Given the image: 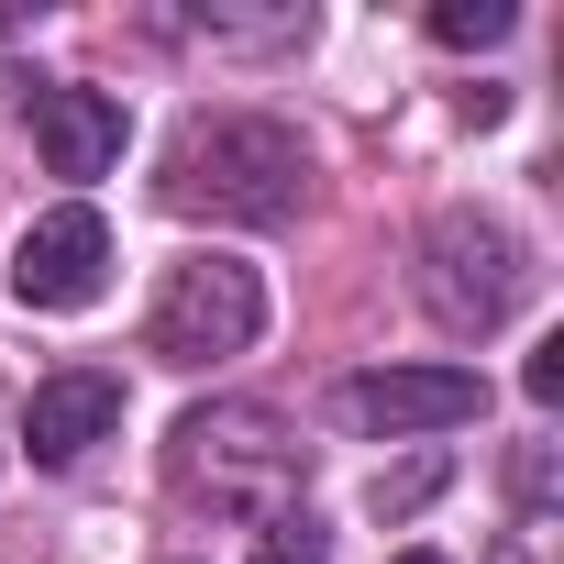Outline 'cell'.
Listing matches in <instances>:
<instances>
[{
  "label": "cell",
  "mask_w": 564,
  "mask_h": 564,
  "mask_svg": "<svg viewBox=\"0 0 564 564\" xmlns=\"http://www.w3.org/2000/svg\"><path fill=\"white\" fill-rule=\"evenodd\" d=\"M520 12L509 0H432V45H454V56H476V45H498Z\"/></svg>",
  "instance_id": "cell-10"
},
{
  "label": "cell",
  "mask_w": 564,
  "mask_h": 564,
  "mask_svg": "<svg viewBox=\"0 0 564 564\" xmlns=\"http://www.w3.org/2000/svg\"><path fill=\"white\" fill-rule=\"evenodd\" d=\"M254 564H333V531H322L311 509H276V520L254 531Z\"/></svg>",
  "instance_id": "cell-12"
},
{
  "label": "cell",
  "mask_w": 564,
  "mask_h": 564,
  "mask_svg": "<svg viewBox=\"0 0 564 564\" xmlns=\"http://www.w3.org/2000/svg\"><path fill=\"white\" fill-rule=\"evenodd\" d=\"M520 289H531V254H520V232L498 210H476V199L432 210V232H421V300H432L443 333H498L520 311Z\"/></svg>",
  "instance_id": "cell-3"
},
{
  "label": "cell",
  "mask_w": 564,
  "mask_h": 564,
  "mask_svg": "<svg viewBox=\"0 0 564 564\" xmlns=\"http://www.w3.org/2000/svg\"><path fill=\"white\" fill-rule=\"evenodd\" d=\"M122 100L111 89H34V155L56 177H111L122 166Z\"/></svg>",
  "instance_id": "cell-8"
},
{
  "label": "cell",
  "mask_w": 564,
  "mask_h": 564,
  "mask_svg": "<svg viewBox=\"0 0 564 564\" xmlns=\"http://www.w3.org/2000/svg\"><path fill=\"white\" fill-rule=\"evenodd\" d=\"M111 432H122V377H111V366H67V377H45V388L23 399L34 465H78V454L111 443Z\"/></svg>",
  "instance_id": "cell-7"
},
{
  "label": "cell",
  "mask_w": 564,
  "mask_h": 564,
  "mask_svg": "<svg viewBox=\"0 0 564 564\" xmlns=\"http://www.w3.org/2000/svg\"><path fill=\"white\" fill-rule=\"evenodd\" d=\"M254 333H265V276L243 254H177L144 311V355H166V366H221Z\"/></svg>",
  "instance_id": "cell-4"
},
{
  "label": "cell",
  "mask_w": 564,
  "mask_h": 564,
  "mask_svg": "<svg viewBox=\"0 0 564 564\" xmlns=\"http://www.w3.org/2000/svg\"><path fill=\"white\" fill-rule=\"evenodd\" d=\"M155 199L188 210V221H289L311 199V144L276 122V111H188L166 133V166H155Z\"/></svg>",
  "instance_id": "cell-1"
},
{
  "label": "cell",
  "mask_w": 564,
  "mask_h": 564,
  "mask_svg": "<svg viewBox=\"0 0 564 564\" xmlns=\"http://www.w3.org/2000/svg\"><path fill=\"white\" fill-rule=\"evenodd\" d=\"M111 289V221L89 199H56L23 243H12V300L23 311H89Z\"/></svg>",
  "instance_id": "cell-6"
},
{
  "label": "cell",
  "mask_w": 564,
  "mask_h": 564,
  "mask_svg": "<svg viewBox=\"0 0 564 564\" xmlns=\"http://www.w3.org/2000/svg\"><path fill=\"white\" fill-rule=\"evenodd\" d=\"M399 564H443V553H399Z\"/></svg>",
  "instance_id": "cell-16"
},
{
  "label": "cell",
  "mask_w": 564,
  "mask_h": 564,
  "mask_svg": "<svg viewBox=\"0 0 564 564\" xmlns=\"http://www.w3.org/2000/svg\"><path fill=\"white\" fill-rule=\"evenodd\" d=\"M188 34L210 45H311V0H276V12H243V0H199Z\"/></svg>",
  "instance_id": "cell-9"
},
{
  "label": "cell",
  "mask_w": 564,
  "mask_h": 564,
  "mask_svg": "<svg viewBox=\"0 0 564 564\" xmlns=\"http://www.w3.org/2000/svg\"><path fill=\"white\" fill-rule=\"evenodd\" d=\"M333 410L366 443H421V432H465L487 410V377L476 366H366V377H344Z\"/></svg>",
  "instance_id": "cell-5"
},
{
  "label": "cell",
  "mask_w": 564,
  "mask_h": 564,
  "mask_svg": "<svg viewBox=\"0 0 564 564\" xmlns=\"http://www.w3.org/2000/svg\"><path fill=\"white\" fill-rule=\"evenodd\" d=\"M542 542H553V520H509V542H498V564H542Z\"/></svg>",
  "instance_id": "cell-15"
},
{
  "label": "cell",
  "mask_w": 564,
  "mask_h": 564,
  "mask_svg": "<svg viewBox=\"0 0 564 564\" xmlns=\"http://www.w3.org/2000/svg\"><path fill=\"white\" fill-rule=\"evenodd\" d=\"M443 476H454L443 454H410L399 476H377V487H366V509H377V520H410V509H432V498H443Z\"/></svg>",
  "instance_id": "cell-11"
},
{
  "label": "cell",
  "mask_w": 564,
  "mask_h": 564,
  "mask_svg": "<svg viewBox=\"0 0 564 564\" xmlns=\"http://www.w3.org/2000/svg\"><path fill=\"white\" fill-rule=\"evenodd\" d=\"M166 476H177V498H199V509L265 531L276 509H300V487H311V443L276 421L265 399H199V410L166 432Z\"/></svg>",
  "instance_id": "cell-2"
},
{
  "label": "cell",
  "mask_w": 564,
  "mask_h": 564,
  "mask_svg": "<svg viewBox=\"0 0 564 564\" xmlns=\"http://www.w3.org/2000/svg\"><path fill=\"white\" fill-rule=\"evenodd\" d=\"M509 498H520V520L553 509V443H520V454H509Z\"/></svg>",
  "instance_id": "cell-13"
},
{
  "label": "cell",
  "mask_w": 564,
  "mask_h": 564,
  "mask_svg": "<svg viewBox=\"0 0 564 564\" xmlns=\"http://www.w3.org/2000/svg\"><path fill=\"white\" fill-rule=\"evenodd\" d=\"M520 399H531V410H553V399H564V333H542V344H531V366H520Z\"/></svg>",
  "instance_id": "cell-14"
}]
</instances>
